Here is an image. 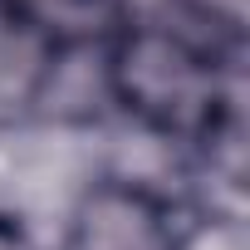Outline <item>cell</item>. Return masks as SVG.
I'll return each mask as SVG.
<instances>
[{"label": "cell", "instance_id": "cell-1", "mask_svg": "<svg viewBox=\"0 0 250 250\" xmlns=\"http://www.w3.org/2000/svg\"><path fill=\"white\" fill-rule=\"evenodd\" d=\"M103 74L113 113L182 152L240 118V49L157 10H128L108 30Z\"/></svg>", "mask_w": 250, "mask_h": 250}, {"label": "cell", "instance_id": "cell-2", "mask_svg": "<svg viewBox=\"0 0 250 250\" xmlns=\"http://www.w3.org/2000/svg\"><path fill=\"white\" fill-rule=\"evenodd\" d=\"M187 211L138 172H93L64 221V250H177Z\"/></svg>", "mask_w": 250, "mask_h": 250}, {"label": "cell", "instance_id": "cell-3", "mask_svg": "<svg viewBox=\"0 0 250 250\" xmlns=\"http://www.w3.org/2000/svg\"><path fill=\"white\" fill-rule=\"evenodd\" d=\"M15 25H25L35 40L44 44H88V40H103L128 5L123 0H0Z\"/></svg>", "mask_w": 250, "mask_h": 250}, {"label": "cell", "instance_id": "cell-4", "mask_svg": "<svg viewBox=\"0 0 250 250\" xmlns=\"http://www.w3.org/2000/svg\"><path fill=\"white\" fill-rule=\"evenodd\" d=\"M177 250H250L245 216L240 211H201V206H191Z\"/></svg>", "mask_w": 250, "mask_h": 250}, {"label": "cell", "instance_id": "cell-5", "mask_svg": "<svg viewBox=\"0 0 250 250\" xmlns=\"http://www.w3.org/2000/svg\"><path fill=\"white\" fill-rule=\"evenodd\" d=\"M0 250H49V245L30 216H20L15 206H0Z\"/></svg>", "mask_w": 250, "mask_h": 250}]
</instances>
